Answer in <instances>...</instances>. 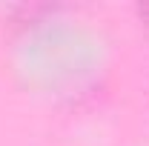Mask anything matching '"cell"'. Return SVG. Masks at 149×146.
Segmentation results:
<instances>
[{
    "mask_svg": "<svg viewBox=\"0 0 149 146\" xmlns=\"http://www.w3.org/2000/svg\"><path fill=\"white\" fill-rule=\"evenodd\" d=\"M141 15H143V17L149 20V6H141Z\"/></svg>",
    "mask_w": 149,
    "mask_h": 146,
    "instance_id": "cell-1",
    "label": "cell"
}]
</instances>
